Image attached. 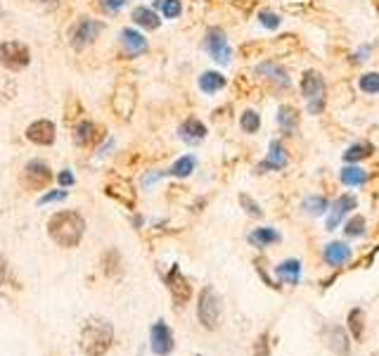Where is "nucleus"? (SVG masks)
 I'll use <instances>...</instances> for the list:
<instances>
[{"mask_svg": "<svg viewBox=\"0 0 379 356\" xmlns=\"http://www.w3.org/2000/svg\"><path fill=\"white\" fill-rule=\"evenodd\" d=\"M86 233V219L78 211H57L48 221V235L55 240L60 247H78Z\"/></svg>", "mask_w": 379, "mask_h": 356, "instance_id": "f257e3e1", "label": "nucleus"}, {"mask_svg": "<svg viewBox=\"0 0 379 356\" xmlns=\"http://www.w3.org/2000/svg\"><path fill=\"white\" fill-rule=\"evenodd\" d=\"M114 342V326L102 316H93L81 330V349L86 356H104Z\"/></svg>", "mask_w": 379, "mask_h": 356, "instance_id": "f03ea898", "label": "nucleus"}, {"mask_svg": "<svg viewBox=\"0 0 379 356\" xmlns=\"http://www.w3.org/2000/svg\"><path fill=\"white\" fill-rule=\"evenodd\" d=\"M302 93L309 102V112L320 114L325 109V81L316 69H309L302 79Z\"/></svg>", "mask_w": 379, "mask_h": 356, "instance_id": "7ed1b4c3", "label": "nucleus"}, {"mask_svg": "<svg viewBox=\"0 0 379 356\" xmlns=\"http://www.w3.org/2000/svg\"><path fill=\"white\" fill-rule=\"evenodd\" d=\"M102 29H104V24L97 22V19L81 17L69 31V43L74 45L76 50H86L88 45H93L95 38L102 34Z\"/></svg>", "mask_w": 379, "mask_h": 356, "instance_id": "20e7f679", "label": "nucleus"}, {"mask_svg": "<svg viewBox=\"0 0 379 356\" xmlns=\"http://www.w3.org/2000/svg\"><path fill=\"white\" fill-rule=\"evenodd\" d=\"M31 53L24 43L19 41H5L0 43V67H5L8 71H22L29 67Z\"/></svg>", "mask_w": 379, "mask_h": 356, "instance_id": "39448f33", "label": "nucleus"}, {"mask_svg": "<svg viewBox=\"0 0 379 356\" xmlns=\"http://www.w3.org/2000/svg\"><path fill=\"white\" fill-rule=\"evenodd\" d=\"M197 319L206 330H216L218 328V319H220V300L216 295L213 288H204L199 295V304H197Z\"/></svg>", "mask_w": 379, "mask_h": 356, "instance_id": "423d86ee", "label": "nucleus"}, {"mask_svg": "<svg viewBox=\"0 0 379 356\" xmlns=\"http://www.w3.org/2000/svg\"><path fill=\"white\" fill-rule=\"evenodd\" d=\"M52 180V171L50 166L41 159H34L24 166L22 171V185L26 190H45Z\"/></svg>", "mask_w": 379, "mask_h": 356, "instance_id": "0eeeda50", "label": "nucleus"}, {"mask_svg": "<svg viewBox=\"0 0 379 356\" xmlns=\"http://www.w3.org/2000/svg\"><path fill=\"white\" fill-rule=\"evenodd\" d=\"M104 192L109 197H114L116 202H121L123 207H128V209L135 207V190L130 185V180L123 178L121 173H109L107 183H104Z\"/></svg>", "mask_w": 379, "mask_h": 356, "instance_id": "6e6552de", "label": "nucleus"}, {"mask_svg": "<svg viewBox=\"0 0 379 356\" xmlns=\"http://www.w3.org/2000/svg\"><path fill=\"white\" fill-rule=\"evenodd\" d=\"M164 283L168 285V293H171L175 307H185V304L190 302V297H192V285H190V281L182 276V271L175 266V264L164 276Z\"/></svg>", "mask_w": 379, "mask_h": 356, "instance_id": "1a4fd4ad", "label": "nucleus"}, {"mask_svg": "<svg viewBox=\"0 0 379 356\" xmlns=\"http://www.w3.org/2000/svg\"><path fill=\"white\" fill-rule=\"evenodd\" d=\"M204 48H206V53L211 55L216 62H220V64H228V62L232 60V50H230V45H228V38L223 34V29H218V27H213V29L206 31Z\"/></svg>", "mask_w": 379, "mask_h": 356, "instance_id": "9d476101", "label": "nucleus"}, {"mask_svg": "<svg viewBox=\"0 0 379 356\" xmlns=\"http://www.w3.org/2000/svg\"><path fill=\"white\" fill-rule=\"evenodd\" d=\"M135 88L130 86V83L121 81L119 86L114 88V95H112V109L114 114L119 116V119H128L130 114H133L135 109Z\"/></svg>", "mask_w": 379, "mask_h": 356, "instance_id": "9b49d317", "label": "nucleus"}, {"mask_svg": "<svg viewBox=\"0 0 379 356\" xmlns=\"http://www.w3.org/2000/svg\"><path fill=\"white\" fill-rule=\"evenodd\" d=\"M149 345H152V352L156 356H168L173 352V333L164 321H156L152 330H149Z\"/></svg>", "mask_w": 379, "mask_h": 356, "instance_id": "f8f14e48", "label": "nucleus"}, {"mask_svg": "<svg viewBox=\"0 0 379 356\" xmlns=\"http://www.w3.org/2000/svg\"><path fill=\"white\" fill-rule=\"evenodd\" d=\"M55 124L48 119H41V121H34L29 128H26V138H29L31 142H36V145H43L48 147L55 142Z\"/></svg>", "mask_w": 379, "mask_h": 356, "instance_id": "ddd939ff", "label": "nucleus"}, {"mask_svg": "<svg viewBox=\"0 0 379 356\" xmlns=\"http://www.w3.org/2000/svg\"><path fill=\"white\" fill-rule=\"evenodd\" d=\"M287 166V152L282 147V142L280 140H273L271 142V154H268V159H263L261 164L256 166V173H266V171H280Z\"/></svg>", "mask_w": 379, "mask_h": 356, "instance_id": "4468645a", "label": "nucleus"}, {"mask_svg": "<svg viewBox=\"0 0 379 356\" xmlns=\"http://www.w3.org/2000/svg\"><path fill=\"white\" fill-rule=\"evenodd\" d=\"M121 48L128 57H138L147 50V38L138 34L135 29H123L121 31Z\"/></svg>", "mask_w": 379, "mask_h": 356, "instance_id": "2eb2a0df", "label": "nucleus"}, {"mask_svg": "<svg viewBox=\"0 0 379 356\" xmlns=\"http://www.w3.org/2000/svg\"><path fill=\"white\" fill-rule=\"evenodd\" d=\"M100 138H102V128L93 124V121H81L74 131V142L78 147H93Z\"/></svg>", "mask_w": 379, "mask_h": 356, "instance_id": "dca6fc26", "label": "nucleus"}, {"mask_svg": "<svg viewBox=\"0 0 379 356\" xmlns=\"http://www.w3.org/2000/svg\"><path fill=\"white\" fill-rule=\"evenodd\" d=\"M356 197L354 195H342L337 200L335 204H332V211H330V219H328V231H335L339 221L349 214L351 209H356Z\"/></svg>", "mask_w": 379, "mask_h": 356, "instance_id": "f3484780", "label": "nucleus"}, {"mask_svg": "<svg viewBox=\"0 0 379 356\" xmlns=\"http://www.w3.org/2000/svg\"><path fill=\"white\" fill-rule=\"evenodd\" d=\"M325 262L330 264V266H344V264L351 262V247L344 243H330L328 247H325Z\"/></svg>", "mask_w": 379, "mask_h": 356, "instance_id": "a211bd4d", "label": "nucleus"}, {"mask_svg": "<svg viewBox=\"0 0 379 356\" xmlns=\"http://www.w3.org/2000/svg\"><path fill=\"white\" fill-rule=\"evenodd\" d=\"M178 133H180V138L185 140V142H199V140H204V135H206V126L201 124L199 119H194V116H190V119L182 121V126L178 128Z\"/></svg>", "mask_w": 379, "mask_h": 356, "instance_id": "6ab92c4d", "label": "nucleus"}, {"mask_svg": "<svg viewBox=\"0 0 379 356\" xmlns=\"http://www.w3.org/2000/svg\"><path fill=\"white\" fill-rule=\"evenodd\" d=\"M256 74H259V76H266V79H271V81H275L278 86H282V88H287V86L292 83L290 76H287V71L280 67V64H275V62H263V64H259Z\"/></svg>", "mask_w": 379, "mask_h": 356, "instance_id": "aec40b11", "label": "nucleus"}, {"mask_svg": "<svg viewBox=\"0 0 379 356\" xmlns=\"http://www.w3.org/2000/svg\"><path fill=\"white\" fill-rule=\"evenodd\" d=\"M278 278L287 285H299V278H302V264L297 259H287L275 269Z\"/></svg>", "mask_w": 379, "mask_h": 356, "instance_id": "412c9836", "label": "nucleus"}, {"mask_svg": "<svg viewBox=\"0 0 379 356\" xmlns=\"http://www.w3.org/2000/svg\"><path fill=\"white\" fill-rule=\"evenodd\" d=\"M199 88H201V93H206V95L218 93L220 88H225V76L218 74V71H204V74L199 76Z\"/></svg>", "mask_w": 379, "mask_h": 356, "instance_id": "4be33fe9", "label": "nucleus"}, {"mask_svg": "<svg viewBox=\"0 0 379 356\" xmlns=\"http://www.w3.org/2000/svg\"><path fill=\"white\" fill-rule=\"evenodd\" d=\"M133 22L138 24V27L147 29V31H156V29H159V24H161V19H159V15H156L154 10L135 8L133 10Z\"/></svg>", "mask_w": 379, "mask_h": 356, "instance_id": "5701e85b", "label": "nucleus"}, {"mask_svg": "<svg viewBox=\"0 0 379 356\" xmlns=\"http://www.w3.org/2000/svg\"><path fill=\"white\" fill-rule=\"evenodd\" d=\"M194 166H197V159H194L192 154H185V157H182V159L175 161L171 169H166V171H161V173H164V176L185 178V176H190V173L194 171Z\"/></svg>", "mask_w": 379, "mask_h": 356, "instance_id": "b1692460", "label": "nucleus"}, {"mask_svg": "<svg viewBox=\"0 0 379 356\" xmlns=\"http://www.w3.org/2000/svg\"><path fill=\"white\" fill-rule=\"evenodd\" d=\"M249 243L254 247H268V245L280 243V233L273 228H256L249 233Z\"/></svg>", "mask_w": 379, "mask_h": 356, "instance_id": "393cba45", "label": "nucleus"}, {"mask_svg": "<svg viewBox=\"0 0 379 356\" xmlns=\"http://www.w3.org/2000/svg\"><path fill=\"white\" fill-rule=\"evenodd\" d=\"M330 347H332V352H335L337 356H349L351 345H349V338H346V333L342 328H332L330 330Z\"/></svg>", "mask_w": 379, "mask_h": 356, "instance_id": "a878e982", "label": "nucleus"}, {"mask_svg": "<svg viewBox=\"0 0 379 356\" xmlns=\"http://www.w3.org/2000/svg\"><path fill=\"white\" fill-rule=\"evenodd\" d=\"M278 124H280L282 131H294L297 124H299V112L292 105H282V107H280V112H278Z\"/></svg>", "mask_w": 379, "mask_h": 356, "instance_id": "bb28decb", "label": "nucleus"}, {"mask_svg": "<svg viewBox=\"0 0 379 356\" xmlns=\"http://www.w3.org/2000/svg\"><path fill=\"white\" fill-rule=\"evenodd\" d=\"M372 152H375V147H372L370 142H356V145H351L349 150L344 152V159L346 161H361L365 157H370Z\"/></svg>", "mask_w": 379, "mask_h": 356, "instance_id": "cd10ccee", "label": "nucleus"}, {"mask_svg": "<svg viewBox=\"0 0 379 356\" xmlns=\"http://www.w3.org/2000/svg\"><path fill=\"white\" fill-rule=\"evenodd\" d=\"M349 328H351V333H354L356 340H363V335H365V312L363 309H351Z\"/></svg>", "mask_w": 379, "mask_h": 356, "instance_id": "c85d7f7f", "label": "nucleus"}, {"mask_svg": "<svg viewBox=\"0 0 379 356\" xmlns=\"http://www.w3.org/2000/svg\"><path fill=\"white\" fill-rule=\"evenodd\" d=\"M365 180H368V173H365L361 166H346V169H342L344 185H363Z\"/></svg>", "mask_w": 379, "mask_h": 356, "instance_id": "c756f323", "label": "nucleus"}, {"mask_svg": "<svg viewBox=\"0 0 379 356\" xmlns=\"http://www.w3.org/2000/svg\"><path fill=\"white\" fill-rule=\"evenodd\" d=\"M156 10L161 12L166 19H175V17H180V12H182V5H180V0H156Z\"/></svg>", "mask_w": 379, "mask_h": 356, "instance_id": "7c9ffc66", "label": "nucleus"}, {"mask_svg": "<svg viewBox=\"0 0 379 356\" xmlns=\"http://www.w3.org/2000/svg\"><path fill=\"white\" fill-rule=\"evenodd\" d=\"M240 126L244 128L247 133H256L259 126H261V116L254 112V109H247V112L242 114V119H240Z\"/></svg>", "mask_w": 379, "mask_h": 356, "instance_id": "2f4dec72", "label": "nucleus"}, {"mask_svg": "<svg viewBox=\"0 0 379 356\" xmlns=\"http://www.w3.org/2000/svg\"><path fill=\"white\" fill-rule=\"evenodd\" d=\"M102 264H104V274H107V276H114V274H119V266H121L119 252H116V250H109L107 254H104Z\"/></svg>", "mask_w": 379, "mask_h": 356, "instance_id": "473e14b6", "label": "nucleus"}, {"mask_svg": "<svg viewBox=\"0 0 379 356\" xmlns=\"http://www.w3.org/2000/svg\"><path fill=\"white\" fill-rule=\"evenodd\" d=\"M328 207H330V202L325 197H309L304 202V209L309 211V214H316V216H320V214L328 209Z\"/></svg>", "mask_w": 379, "mask_h": 356, "instance_id": "72a5a7b5", "label": "nucleus"}, {"mask_svg": "<svg viewBox=\"0 0 379 356\" xmlns=\"http://www.w3.org/2000/svg\"><path fill=\"white\" fill-rule=\"evenodd\" d=\"M361 90H365V93H379V74H365L361 76Z\"/></svg>", "mask_w": 379, "mask_h": 356, "instance_id": "f704fd0d", "label": "nucleus"}, {"mask_svg": "<svg viewBox=\"0 0 379 356\" xmlns=\"http://www.w3.org/2000/svg\"><path fill=\"white\" fill-rule=\"evenodd\" d=\"M363 233H365V219L363 216H356L346 223V235L349 238H358V235H363Z\"/></svg>", "mask_w": 379, "mask_h": 356, "instance_id": "c9c22d12", "label": "nucleus"}, {"mask_svg": "<svg viewBox=\"0 0 379 356\" xmlns=\"http://www.w3.org/2000/svg\"><path fill=\"white\" fill-rule=\"evenodd\" d=\"M128 0H100V10L104 15H116L121 8H126Z\"/></svg>", "mask_w": 379, "mask_h": 356, "instance_id": "e433bc0d", "label": "nucleus"}, {"mask_svg": "<svg viewBox=\"0 0 379 356\" xmlns=\"http://www.w3.org/2000/svg\"><path fill=\"white\" fill-rule=\"evenodd\" d=\"M240 204L244 207V211H247V214H251V216H261V214H263V211H261V207H259L256 202H254V200H251L249 195H244V192H242V195H240Z\"/></svg>", "mask_w": 379, "mask_h": 356, "instance_id": "4c0bfd02", "label": "nucleus"}, {"mask_svg": "<svg viewBox=\"0 0 379 356\" xmlns=\"http://www.w3.org/2000/svg\"><path fill=\"white\" fill-rule=\"evenodd\" d=\"M259 19H261V24H263L266 29H278V27H280V17L275 15V12H271V10L261 12Z\"/></svg>", "mask_w": 379, "mask_h": 356, "instance_id": "58836bf2", "label": "nucleus"}, {"mask_svg": "<svg viewBox=\"0 0 379 356\" xmlns=\"http://www.w3.org/2000/svg\"><path fill=\"white\" fill-rule=\"evenodd\" d=\"M69 192L67 190H52V192H45V195L38 200V204H50V202H60V200H67Z\"/></svg>", "mask_w": 379, "mask_h": 356, "instance_id": "ea45409f", "label": "nucleus"}, {"mask_svg": "<svg viewBox=\"0 0 379 356\" xmlns=\"http://www.w3.org/2000/svg\"><path fill=\"white\" fill-rule=\"evenodd\" d=\"M254 356H271V352H268V335L266 333L261 335L256 340V345H254Z\"/></svg>", "mask_w": 379, "mask_h": 356, "instance_id": "a19ab883", "label": "nucleus"}, {"mask_svg": "<svg viewBox=\"0 0 379 356\" xmlns=\"http://www.w3.org/2000/svg\"><path fill=\"white\" fill-rule=\"evenodd\" d=\"M74 173H71L69 169H64L62 173H60V183H62V188H69V185H74Z\"/></svg>", "mask_w": 379, "mask_h": 356, "instance_id": "79ce46f5", "label": "nucleus"}, {"mask_svg": "<svg viewBox=\"0 0 379 356\" xmlns=\"http://www.w3.org/2000/svg\"><path fill=\"white\" fill-rule=\"evenodd\" d=\"M8 281V259L0 254V285Z\"/></svg>", "mask_w": 379, "mask_h": 356, "instance_id": "37998d69", "label": "nucleus"}, {"mask_svg": "<svg viewBox=\"0 0 379 356\" xmlns=\"http://www.w3.org/2000/svg\"><path fill=\"white\" fill-rule=\"evenodd\" d=\"M375 356H377V354H375Z\"/></svg>", "mask_w": 379, "mask_h": 356, "instance_id": "c03bdc74", "label": "nucleus"}]
</instances>
